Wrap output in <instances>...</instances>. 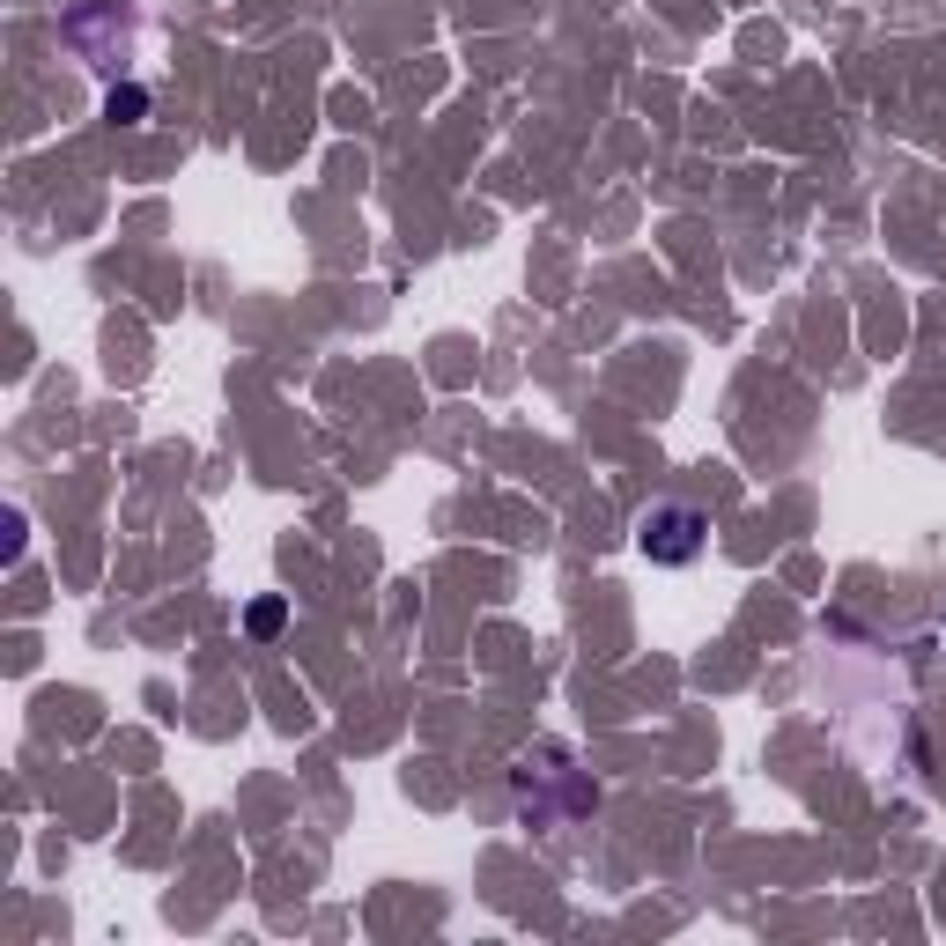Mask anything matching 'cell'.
Wrapping results in <instances>:
<instances>
[{
    "instance_id": "3",
    "label": "cell",
    "mask_w": 946,
    "mask_h": 946,
    "mask_svg": "<svg viewBox=\"0 0 946 946\" xmlns=\"http://www.w3.org/2000/svg\"><path fill=\"white\" fill-rule=\"evenodd\" d=\"M141 104H148L141 89H111V119H134V111H141Z\"/></svg>"
},
{
    "instance_id": "1",
    "label": "cell",
    "mask_w": 946,
    "mask_h": 946,
    "mask_svg": "<svg viewBox=\"0 0 946 946\" xmlns=\"http://www.w3.org/2000/svg\"><path fill=\"white\" fill-rule=\"evenodd\" d=\"M637 548L651 562H696L702 555V511H680V503L651 511L643 518V533H637Z\"/></svg>"
},
{
    "instance_id": "2",
    "label": "cell",
    "mask_w": 946,
    "mask_h": 946,
    "mask_svg": "<svg viewBox=\"0 0 946 946\" xmlns=\"http://www.w3.org/2000/svg\"><path fill=\"white\" fill-rule=\"evenodd\" d=\"M282 629V599H267V607H252V637H274Z\"/></svg>"
}]
</instances>
